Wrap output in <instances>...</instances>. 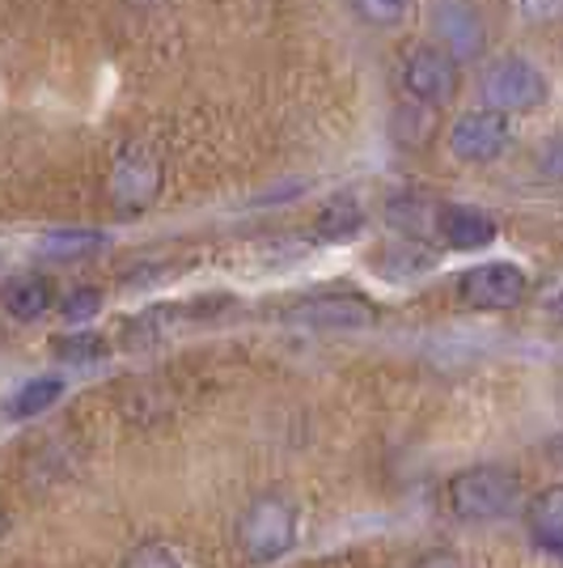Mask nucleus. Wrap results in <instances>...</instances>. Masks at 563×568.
Listing matches in <instances>:
<instances>
[{"mask_svg": "<svg viewBox=\"0 0 563 568\" xmlns=\"http://www.w3.org/2000/svg\"><path fill=\"white\" fill-rule=\"evenodd\" d=\"M123 568H183V565H178V556H174L170 547L144 544V547H136L127 560H123Z\"/></svg>", "mask_w": 563, "mask_h": 568, "instance_id": "19", "label": "nucleus"}, {"mask_svg": "<svg viewBox=\"0 0 563 568\" xmlns=\"http://www.w3.org/2000/svg\"><path fill=\"white\" fill-rule=\"evenodd\" d=\"M509 136H513L509 132V115L495 111V106H483V111H467V115L453 119L449 149L467 166H488V162H495L509 149Z\"/></svg>", "mask_w": 563, "mask_h": 568, "instance_id": "5", "label": "nucleus"}, {"mask_svg": "<svg viewBox=\"0 0 563 568\" xmlns=\"http://www.w3.org/2000/svg\"><path fill=\"white\" fill-rule=\"evenodd\" d=\"M288 323L318 327V332H352V327L377 323V310L360 297H309L288 310Z\"/></svg>", "mask_w": 563, "mask_h": 568, "instance_id": "9", "label": "nucleus"}, {"mask_svg": "<svg viewBox=\"0 0 563 568\" xmlns=\"http://www.w3.org/2000/svg\"><path fill=\"white\" fill-rule=\"evenodd\" d=\"M360 230H365V209L356 204L352 195L330 200L327 209L318 213V221H314V234L323 237V242H352Z\"/></svg>", "mask_w": 563, "mask_h": 568, "instance_id": "14", "label": "nucleus"}, {"mask_svg": "<svg viewBox=\"0 0 563 568\" xmlns=\"http://www.w3.org/2000/svg\"><path fill=\"white\" fill-rule=\"evenodd\" d=\"M51 353L60 361H69V365H85V361L106 356V339L102 335H64V339L51 344Z\"/></svg>", "mask_w": 563, "mask_h": 568, "instance_id": "17", "label": "nucleus"}, {"mask_svg": "<svg viewBox=\"0 0 563 568\" xmlns=\"http://www.w3.org/2000/svg\"><path fill=\"white\" fill-rule=\"evenodd\" d=\"M521 500V475L509 467H467L449 479V509L462 521L504 518Z\"/></svg>", "mask_w": 563, "mask_h": 568, "instance_id": "2", "label": "nucleus"}, {"mask_svg": "<svg viewBox=\"0 0 563 568\" xmlns=\"http://www.w3.org/2000/svg\"><path fill=\"white\" fill-rule=\"evenodd\" d=\"M60 395H64V382H60V378L25 382L22 390L9 399V416H13V420H30V416H39V412L55 407V403H60Z\"/></svg>", "mask_w": 563, "mask_h": 568, "instance_id": "15", "label": "nucleus"}, {"mask_svg": "<svg viewBox=\"0 0 563 568\" xmlns=\"http://www.w3.org/2000/svg\"><path fill=\"white\" fill-rule=\"evenodd\" d=\"M539 174L551 179V183H563V132H555V136L539 149Z\"/></svg>", "mask_w": 563, "mask_h": 568, "instance_id": "20", "label": "nucleus"}, {"mask_svg": "<svg viewBox=\"0 0 563 568\" xmlns=\"http://www.w3.org/2000/svg\"><path fill=\"white\" fill-rule=\"evenodd\" d=\"M432 26H437V39L449 55L458 60H474L488 48V26L479 18V9L470 0H437L432 9Z\"/></svg>", "mask_w": 563, "mask_h": 568, "instance_id": "8", "label": "nucleus"}, {"mask_svg": "<svg viewBox=\"0 0 563 568\" xmlns=\"http://www.w3.org/2000/svg\"><path fill=\"white\" fill-rule=\"evenodd\" d=\"M348 4L360 22L381 26V30H395L416 13V0H348Z\"/></svg>", "mask_w": 563, "mask_h": 568, "instance_id": "16", "label": "nucleus"}, {"mask_svg": "<svg viewBox=\"0 0 563 568\" xmlns=\"http://www.w3.org/2000/svg\"><path fill=\"white\" fill-rule=\"evenodd\" d=\"M51 306V281L48 276H34V272H25V276H13V281H4V310L13 314V318H39V314H48Z\"/></svg>", "mask_w": 563, "mask_h": 568, "instance_id": "12", "label": "nucleus"}, {"mask_svg": "<svg viewBox=\"0 0 563 568\" xmlns=\"http://www.w3.org/2000/svg\"><path fill=\"white\" fill-rule=\"evenodd\" d=\"M483 98L504 115H521V111H539L546 102V77H542L530 60L521 55H504L492 69L483 72Z\"/></svg>", "mask_w": 563, "mask_h": 568, "instance_id": "3", "label": "nucleus"}, {"mask_svg": "<svg viewBox=\"0 0 563 568\" xmlns=\"http://www.w3.org/2000/svg\"><path fill=\"white\" fill-rule=\"evenodd\" d=\"M437 234L446 237L453 251H483L495 242V221L470 204H446L437 213Z\"/></svg>", "mask_w": 563, "mask_h": 568, "instance_id": "10", "label": "nucleus"}, {"mask_svg": "<svg viewBox=\"0 0 563 568\" xmlns=\"http://www.w3.org/2000/svg\"><path fill=\"white\" fill-rule=\"evenodd\" d=\"M162 183H165L162 162H157V153L144 149V144L123 149L115 158V166H111V179H106L111 200H115L123 213H144V209L162 195Z\"/></svg>", "mask_w": 563, "mask_h": 568, "instance_id": "4", "label": "nucleus"}, {"mask_svg": "<svg viewBox=\"0 0 563 568\" xmlns=\"http://www.w3.org/2000/svg\"><path fill=\"white\" fill-rule=\"evenodd\" d=\"M106 246V234L102 230H48V234L39 237V255H48L55 263H72V260H85V255H94Z\"/></svg>", "mask_w": 563, "mask_h": 568, "instance_id": "13", "label": "nucleus"}, {"mask_svg": "<svg viewBox=\"0 0 563 568\" xmlns=\"http://www.w3.org/2000/svg\"><path fill=\"white\" fill-rule=\"evenodd\" d=\"M530 535L546 551L563 556V484L542 488L539 497H534V505H530Z\"/></svg>", "mask_w": 563, "mask_h": 568, "instance_id": "11", "label": "nucleus"}, {"mask_svg": "<svg viewBox=\"0 0 563 568\" xmlns=\"http://www.w3.org/2000/svg\"><path fill=\"white\" fill-rule=\"evenodd\" d=\"M297 544V509L280 493H263L237 521V547L250 565H272Z\"/></svg>", "mask_w": 563, "mask_h": 568, "instance_id": "1", "label": "nucleus"}, {"mask_svg": "<svg viewBox=\"0 0 563 568\" xmlns=\"http://www.w3.org/2000/svg\"><path fill=\"white\" fill-rule=\"evenodd\" d=\"M462 72H458V55L446 48H420L411 51L407 69H402V90L416 98L420 106H441L458 94Z\"/></svg>", "mask_w": 563, "mask_h": 568, "instance_id": "7", "label": "nucleus"}, {"mask_svg": "<svg viewBox=\"0 0 563 568\" xmlns=\"http://www.w3.org/2000/svg\"><path fill=\"white\" fill-rule=\"evenodd\" d=\"M525 293L530 281L516 263H479L458 281V297L474 310H513L525 302Z\"/></svg>", "mask_w": 563, "mask_h": 568, "instance_id": "6", "label": "nucleus"}, {"mask_svg": "<svg viewBox=\"0 0 563 568\" xmlns=\"http://www.w3.org/2000/svg\"><path fill=\"white\" fill-rule=\"evenodd\" d=\"M98 310H102V293L98 288H76L64 297V318L69 323H85V318H94Z\"/></svg>", "mask_w": 563, "mask_h": 568, "instance_id": "18", "label": "nucleus"}, {"mask_svg": "<svg viewBox=\"0 0 563 568\" xmlns=\"http://www.w3.org/2000/svg\"><path fill=\"white\" fill-rule=\"evenodd\" d=\"M420 568H458V560L441 551V556H428V560H420Z\"/></svg>", "mask_w": 563, "mask_h": 568, "instance_id": "21", "label": "nucleus"}]
</instances>
